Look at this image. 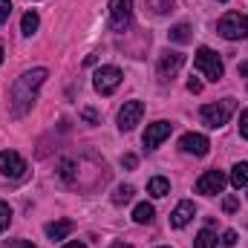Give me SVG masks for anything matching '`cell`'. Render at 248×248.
Listing matches in <instances>:
<instances>
[{
    "mask_svg": "<svg viewBox=\"0 0 248 248\" xmlns=\"http://www.w3.org/2000/svg\"><path fill=\"white\" fill-rule=\"evenodd\" d=\"M193 248H217L214 231H211V228H202V231L196 234V240H193Z\"/></svg>",
    "mask_w": 248,
    "mask_h": 248,
    "instance_id": "cell-20",
    "label": "cell"
},
{
    "mask_svg": "<svg viewBox=\"0 0 248 248\" xmlns=\"http://www.w3.org/2000/svg\"><path fill=\"white\" fill-rule=\"evenodd\" d=\"M217 32H219L225 41H243L248 35V15H240V12L222 15L219 23H217Z\"/></svg>",
    "mask_w": 248,
    "mask_h": 248,
    "instance_id": "cell-3",
    "label": "cell"
},
{
    "mask_svg": "<svg viewBox=\"0 0 248 248\" xmlns=\"http://www.w3.org/2000/svg\"><path fill=\"white\" fill-rule=\"evenodd\" d=\"M147 3V9H153L156 15H168L170 9H173V0H144Z\"/></svg>",
    "mask_w": 248,
    "mask_h": 248,
    "instance_id": "cell-22",
    "label": "cell"
},
{
    "mask_svg": "<svg viewBox=\"0 0 248 248\" xmlns=\"http://www.w3.org/2000/svg\"><path fill=\"white\" fill-rule=\"evenodd\" d=\"M0 63H3V46H0Z\"/></svg>",
    "mask_w": 248,
    "mask_h": 248,
    "instance_id": "cell-35",
    "label": "cell"
},
{
    "mask_svg": "<svg viewBox=\"0 0 248 248\" xmlns=\"http://www.w3.org/2000/svg\"><path fill=\"white\" fill-rule=\"evenodd\" d=\"M179 147H182L185 153H193V156H205L208 147H211V141H208L202 133H185L182 141H179Z\"/></svg>",
    "mask_w": 248,
    "mask_h": 248,
    "instance_id": "cell-12",
    "label": "cell"
},
{
    "mask_svg": "<svg viewBox=\"0 0 248 248\" xmlns=\"http://www.w3.org/2000/svg\"><path fill=\"white\" fill-rule=\"evenodd\" d=\"M240 75H243V78H248V61L240 63Z\"/></svg>",
    "mask_w": 248,
    "mask_h": 248,
    "instance_id": "cell-33",
    "label": "cell"
},
{
    "mask_svg": "<svg viewBox=\"0 0 248 248\" xmlns=\"http://www.w3.org/2000/svg\"><path fill=\"white\" fill-rule=\"evenodd\" d=\"M141 116H144V104L141 101H127L122 107V113H119V127L122 130H133L141 122Z\"/></svg>",
    "mask_w": 248,
    "mask_h": 248,
    "instance_id": "cell-11",
    "label": "cell"
},
{
    "mask_svg": "<svg viewBox=\"0 0 248 248\" xmlns=\"http://www.w3.org/2000/svg\"><path fill=\"white\" fill-rule=\"evenodd\" d=\"M182 66H185V55H182V52L168 49V52L159 55V75H162V78H173Z\"/></svg>",
    "mask_w": 248,
    "mask_h": 248,
    "instance_id": "cell-10",
    "label": "cell"
},
{
    "mask_svg": "<svg viewBox=\"0 0 248 248\" xmlns=\"http://www.w3.org/2000/svg\"><path fill=\"white\" fill-rule=\"evenodd\" d=\"M61 248H87L84 243H78V240H72V243H66V246H61Z\"/></svg>",
    "mask_w": 248,
    "mask_h": 248,
    "instance_id": "cell-32",
    "label": "cell"
},
{
    "mask_svg": "<svg viewBox=\"0 0 248 248\" xmlns=\"http://www.w3.org/2000/svg\"><path fill=\"white\" fill-rule=\"evenodd\" d=\"M240 136H243V139H248V110H243V113H240Z\"/></svg>",
    "mask_w": 248,
    "mask_h": 248,
    "instance_id": "cell-27",
    "label": "cell"
},
{
    "mask_svg": "<svg viewBox=\"0 0 248 248\" xmlns=\"http://www.w3.org/2000/svg\"><path fill=\"white\" fill-rule=\"evenodd\" d=\"M133 193H136V187H133V185L116 187V193H113V202H116V205H127V202L133 199Z\"/></svg>",
    "mask_w": 248,
    "mask_h": 248,
    "instance_id": "cell-21",
    "label": "cell"
},
{
    "mask_svg": "<svg viewBox=\"0 0 248 248\" xmlns=\"http://www.w3.org/2000/svg\"><path fill=\"white\" fill-rule=\"evenodd\" d=\"M173 133V124L170 122H156V124H147V130H144V147L147 150H156L168 136Z\"/></svg>",
    "mask_w": 248,
    "mask_h": 248,
    "instance_id": "cell-9",
    "label": "cell"
},
{
    "mask_svg": "<svg viewBox=\"0 0 248 248\" xmlns=\"http://www.w3.org/2000/svg\"><path fill=\"white\" fill-rule=\"evenodd\" d=\"M46 69L44 66H35V69H29V72H23L15 84H12V116L15 119H20L32 104H35V95H38V90H41V84L46 81Z\"/></svg>",
    "mask_w": 248,
    "mask_h": 248,
    "instance_id": "cell-1",
    "label": "cell"
},
{
    "mask_svg": "<svg viewBox=\"0 0 248 248\" xmlns=\"http://www.w3.org/2000/svg\"><path fill=\"white\" fill-rule=\"evenodd\" d=\"M193 63H196V69H199L208 81H219V78L225 75V66L219 61V55H217L214 49H208V46H199V49H196Z\"/></svg>",
    "mask_w": 248,
    "mask_h": 248,
    "instance_id": "cell-4",
    "label": "cell"
},
{
    "mask_svg": "<svg viewBox=\"0 0 248 248\" xmlns=\"http://www.w3.org/2000/svg\"><path fill=\"white\" fill-rule=\"evenodd\" d=\"M222 208H225L228 214H231V211H237V208H240V202H237V196H225V199H222Z\"/></svg>",
    "mask_w": 248,
    "mask_h": 248,
    "instance_id": "cell-26",
    "label": "cell"
},
{
    "mask_svg": "<svg viewBox=\"0 0 248 248\" xmlns=\"http://www.w3.org/2000/svg\"><path fill=\"white\" fill-rule=\"evenodd\" d=\"M147 193H150V196H156V199H162V196H168V193H170V182H168L165 176H153V179L147 182Z\"/></svg>",
    "mask_w": 248,
    "mask_h": 248,
    "instance_id": "cell-15",
    "label": "cell"
},
{
    "mask_svg": "<svg viewBox=\"0 0 248 248\" xmlns=\"http://www.w3.org/2000/svg\"><path fill=\"white\" fill-rule=\"evenodd\" d=\"M38 26H41L38 12H26V15H23V20H20V32H23V35H35V32H38Z\"/></svg>",
    "mask_w": 248,
    "mask_h": 248,
    "instance_id": "cell-18",
    "label": "cell"
},
{
    "mask_svg": "<svg viewBox=\"0 0 248 248\" xmlns=\"http://www.w3.org/2000/svg\"><path fill=\"white\" fill-rule=\"evenodd\" d=\"M3 248H35V246H32L29 240H9Z\"/></svg>",
    "mask_w": 248,
    "mask_h": 248,
    "instance_id": "cell-28",
    "label": "cell"
},
{
    "mask_svg": "<svg viewBox=\"0 0 248 248\" xmlns=\"http://www.w3.org/2000/svg\"><path fill=\"white\" fill-rule=\"evenodd\" d=\"M122 69L119 66H101L98 72H95V78H93V87L101 93V95H110V93H116L119 90V84H122Z\"/></svg>",
    "mask_w": 248,
    "mask_h": 248,
    "instance_id": "cell-5",
    "label": "cell"
},
{
    "mask_svg": "<svg viewBox=\"0 0 248 248\" xmlns=\"http://www.w3.org/2000/svg\"><path fill=\"white\" fill-rule=\"evenodd\" d=\"M122 165H124V168H130V170H133V168L139 165V159H136L133 153H127V156H124V159H122Z\"/></svg>",
    "mask_w": 248,
    "mask_h": 248,
    "instance_id": "cell-29",
    "label": "cell"
},
{
    "mask_svg": "<svg viewBox=\"0 0 248 248\" xmlns=\"http://www.w3.org/2000/svg\"><path fill=\"white\" fill-rule=\"evenodd\" d=\"M113 248H130V246H124V243H116V246H113Z\"/></svg>",
    "mask_w": 248,
    "mask_h": 248,
    "instance_id": "cell-34",
    "label": "cell"
},
{
    "mask_svg": "<svg viewBox=\"0 0 248 248\" xmlns=\"http://www.w3.org/2000/svg\"><path fill=\"white\" fill-rule=\"evenodd\" d=\"M219 3H228V0H219Z\"/></svg>",
    "mask_w": 248,
    "mask_h": 248,
    "instance_id": "cell-36",
    "label": "cell"
},
{
    "mask_svg": "<svg viewBox=\"0 0 248 248\" xmlns=\"http://www.w3.org/2000/svg\"><path fill=\"white\" fill-rule=\"evenodd\" d=\"M81 116H84V119H87V122H90V124H98V116H95L93 110H84Z\"/></svg>",
    "mask_w": 248,
    "mask_h": 248,
    "instance_id": "cell-31",
    "label": "cell"
},
{
    "mask_svg": "<svg viewBox=\"0 0 248 248\" xmlns=\"http://www.w3.org/2000/svg\"><path fill=\"white\" fill-rule=\"evenodd\" d=\"M0 173L9 179H20L26 173V159L15 150H0Z\"/></svg>",
    "mask_w": 248,
    "mask_h": 248,
    "instance_id": "cell-7",
    "label": "cell"
},
{
    "mask_svg": "<svg viewBox=\"0 0 248 248\" xmlns=\"http://www.w3.org/2000/svg\"><path fill=\"white\" fill-rule=\"evenodd\" d=\"M187 90H190V93H202V81H199V78H190V81H187Z\"/></svg>",
    "mask_w": 248,
    "mask_h": 248,
    "instance_id": "cell-30",
    "label": "cell"
},
{
    "mask_svg": "<svg viewBox=\"0 0 248 248\" xmlns=\"http://www.w3.org/2000/svg\"><path fill=\"white\" fill-rule=\"evenodd\" d=\"M231 185L237 187V190L248 185V162H240V165H234V170H231Z\"/></svg>",
    "mask_w": 248,
    "mask_h": 248,
    "instance_id": "cell-17",
    "label": "cell"
},
{
    "mask_svg": "<svg viewBox=\"0 0 248 248\" xmlns=\"http://www.w3.org/2000/svg\"><path fill=\"white\" fill-rule=\"evenodd\" d=\"M168 35H170V41H173V44H187V41L193 38V35H190V26H187V23H176V26H173V29H170Z\"/></svg>",
    "mask_w": 248,
    "mask_h": 248,
    "instance_id": "cell-19",
    "label": "cell"
},
{
    "mask_svg": "<svg viewBox=\"0 0 248 248\" xmlns=\"http://www.w3.org/2000/svg\"><path fill=\"white\" fill-rule=\"evenodd\" d=\"M193 214H196V208H193V202H179L176 208H173V214H170V225L173 228H185L187 222L193 219Z\"/></svg>",
    "mask_w": 248,
    "mask_h": 248,
    "instance_id": "cell-13",
    "label": "cell"
},
{
    "mask_svg": "<svg viewBox=\"0 0 248 248\" xmlns=\"http://www.w3.org/2000/svg\"><path fill=\"white\" fill-rule=\"evenodd\" d=\"M9 222H12V208H9V205L0 199V234L9 228Z\"/></svg>",
    "mask_w": 248,
    "mask_h": 248,
    "instance_id": "cell-23",
    "label": "cell"
},
{
    "mask_svg": "<svg viewBox=\"0 0 248 248\" xmlns=\"http://www.w3.org/2000/svg\"><path fill=\"white\" fill-rule=\"evenodd\" d=\"M228 185V176L222 170H205L196 182V193L202 196H214V193H222V187Z\"/></svg>",
    "mask_w": 248,
    "mask_h": 248,
    "instance_id": "cell-8",
    "label": "cell"
},
{
    "mask_svg": "<svg viewBox=\"0 0 248 248\" xmlns=\"http://www.w3.org/2000/svg\"><path fill=\"white\" fill-rule=\"evenodd\" d=\"M153 217H156V211H153V205H150V202H139V205L133 208V219H136L139 225H147Z\"/></svg>",
    "mask_w": 248,
    "mask_h": 248,
    "instance_id": "cell-16",
    "label": "cell"
},
{
    "mask_svg": "<svg viewBox=\"0 0 248 248\" xmlns=\"http://www.w3.org/2000/svg\"><path fill=\"white\" fill-rule=\"evenodd\" d=\"M234 110H237V101H234V98H222V101H217V104H205V107L199 110V116H202V124H205V127L217 130V127H225V124H228V119L234 116Z\"/></svg>",
    "mask_w": 248,
    "mask_h": 248,
    "instance_id": "cell-2",
    "label": "cell"
},
{
    "mask_svg": "<svg viewBox=\"0 0 248 248\" xmlns=\"http://www.w3.org/2000/svg\"><path fill=\"white\" fill-rule=\"evenodd\" d=\"M12 15V0H0V23H6Z\"/></svg>",
    "mask_w": 248,
    "mask_h": 248,
    "instance_id": "cell-24",
    "label": "cell"
},
{
    "mask_svg": "<svg viewBox=\"0 0 248 248\" xmlns=\"http://www.w3.org/2000/svg\"><path fill=\"white\" fill-rule=\"evenodd\" d=\"M222 246H225V248L237 246V231H225V234H222Z\"/></svg>",
    "mask_w": 248,
    "mask_h": 248,
    "instance_id": "cell-25",
    "label": "cell"
},
{
    "mask_svg": "<svg viewBox=\"0 0 248 248\" xmlns=\"http://www.w3.org/2000/svg\"><path fill=\"white\" fill-rule=\"evenodd\" d=\"M133 20V0H110V29L124 32Z\"/></svg>",
    "mask_w": 248,
    "mask_h": 248,
    "instance_id": "cell-6",
    "label": "cell"
},
{
    "mask_svg": "<svg viewBox=\"0 0 248 248\" xmlns=\"http://www.w3.org/2000/svg\"><path fill=\"white\" fill-rule=\"evenodd\" d=\"M72 234V222L69 219H58V222H49L46 225V237L55 243V240H66Z\"/></svg>",
    "mask_w": 248,
    "mask_h": 248,
    "instance_id": "cell-14",
    "label": "cell"
}]
</instances>
